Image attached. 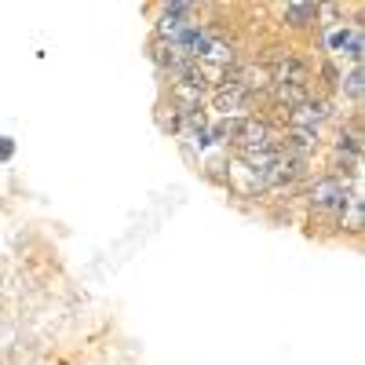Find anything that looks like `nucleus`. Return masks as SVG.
Masks as SVG:
<instances>
[{"instance_id": "nucleus-3", "label": "nucleus", "mask_w": 365, "mask_h": 365, "mask_svg": "<svg viewBox=\"0 0 365 365\" xmlns=\"http://www.w3.org/2000/svg\"><path fill=\"white\" fill-rule=\"evenodd\" d=\"M282 19H285L292 29H307V26H314V22L322 19V8H318V4H285Z\"/></svg>"}, {"instance_id": "nucleus-4", "label": "nucleus", "mask_w": 365, "mask_h": 365, "mask_svg": "<svg viewBox=\"0 0 365 365\" xmlns=\"http://www.w3.org/2000/svg\"><path fill=\"white\" fill-rule=\"evenodd\" d=\"M340 88H344V96L358 106V103H361V91H365V73H361V66H354L347 77H340Z\"/></svg>"}, {"instance_id": "nucleus-1", "label": "nucleus", "mask_w": 365, "mask_h": 365, "mask_svg": "<svg viewBox=\"0 0 365 365\" xmlns=\"http://www.w3.org/2000/svg\"><path fill=\"white\" fill-rule=\"evenodd\" d=\"M354 190L347 187V182L340 175H325L314 182L311 190V227H318L322 234H332L336 227H344V216L347 208L354 205Z\"/></svg>"}, {"instance_id": "nucleus-5", "label": "nucleus", "mask_w": 365, "mask_h": 365, "mask_svg": "<svg viewBox=\"0 0 365 365\" xmlns=\"http://www.w3.org/2000/svg\"><path fill=\"white\" fill-rule=\"evenodd\" d=\"M358 29H361L358 22H354V26H344V29H332V34L325 37V48H329L332 55H344V51H347V44H351V37L358 34Z\"/></svg>"}, {"instance_id": "nucleus-7", "label": "nucleus", "mask_w": 365, "mask_h": 365, "mask_svg": "<svg viewBox=\"0 0 365 365\" xmlns=\"http://www.w3.org/2000/svg\"><path fill=\"white\" fill-rule=\"evenodd\" d=\"M15 154V139L11 135H0V161H8Z\"/></svg>"}, {"instance_id": "nucleus-2", "label": "nucleus", "mask_w": 365, "mask_h": 365, "mask_svg": "<svg viewBox=\"0 0 365 365\" xmlns=\"http://www.w3.org/2000/svg\"><path fill=\"white\" fill-rule=\"evenodd\" d=\"M208 99H212V110H220L223 117H237V110H249L256 103V96L249 88H241V84H223V88H212L208 91Z\"/></svg>"}, {"instance_id": "nucleus-6", "label": "nucleus", "mask_w": 365, "mask_h": 365, "mask_svg": "<svg viewBox=\"0 0 365 365\" xmlns=\"http://www.w3.org/2000/svg\"><path fill=\"white\" fill-rule=\"evenodd\" d=\"M361 51H365V44H361V29H358V34L351 37V44H347V51H344V55L351 58L354 66H361Z\"/></svg>"}]
</instances>
